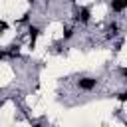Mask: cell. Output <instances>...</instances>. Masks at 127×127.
Segmentation results:
<instances>
[{
	"mask_svg": "<svg viewBox=\"0 0 127 127\" xmlns=\"http://www.w3.org/2000/svg\"><path fill=\"white\" fill-rule=\"evenodd\" d=\"M123 73H125V75H127V67H125V69H123Z\"/></svg>",
	"mask_w": 127,
	"mask_h": 127,
	"instance_id": "6",
	"label": "cell"
},
{
	"mask_svg": "<svg viewBox=\"0 0 127 127\" xmlns=\"http://www.w3.org/2000/svg\"><path fill=\"white\" fill-rule=\"evenodd\" d=\"M79 87H81V89H93V87H95V79L83 77V79H79Z\"/></svg>",
	"mask_w": 127,
	"mask_h": 127,
	"instance_id": "1",
	"label": "cell"
},
{
	"mask_svg": "<svg viewBox=\"0 0 127 127\" xmlns=\"http://www.w3.org/2000/svg\"><path fill=\"white\" fill-rule=\"evenodd\" d=\"M38 34H40L38 28H30V40H32V44H34V40L38 38Z\"/></svg>",
	"mask_w": 127,
	"mask_h": 127,
	"instance_id": "4",
	"label": "cell"
},
{
	"mask_svg": "<svg viewBox=\"0 0 127 127\" xmlns=\"http://www.w3.org/2000/svg\"><path fill=\"white\" fill-rule=\"evenodd\" d=\"M0 58H2V54H0Z\"/></svg>",
	"mask_w": 127,
	"mask_h": 127,
	"instance_id": "7",
	"label": "cell"
},
{
	"mask_svg": "<svg viewBox=\"0 0 127 127\" xmlns=\"http://www.w3.org/2000/svg\"><path fill=\"white\" fill-rule=\"evenodd\" d=\"M111 8H113L115 12H121L123 8H127V0H113V2H111Z\"/></svg>",
	"mask_w": 127,
	"mask_h": 127,
	"instance_id": "2",
	"label": "cell"
},
{
	"mask_svg": "<svg viewBox=\"0 0 127 127\" xmlns=\"http://www.w3.org/2000/svg\"><path fill=\"white\" fill-rule=\"evenodd\" d=\"M119 99H121V101H125V99H127V91H125V93H121V95H119Z\"/></svg>",
	"mask_w": 127,
	"mask_h": 127,
	"instance_id": "5",
	"label": "cell"
},
{
	"mask_svg": "<svg viewBox=\"0 0 127 127\" xmlns=\"http://www.w3.org/2000/svg\"><path fill=\"white\" fill-rule=\"evenodd\" d=\"M77 18H79L81 22H87V20H89V10H87V8H81V10H79V16H77Z\"/></svg>",
	"mask_w": 127,
	"mask_h": 127,
	"instance_id": "3",
	"label": "cell"
}]
</instances>
